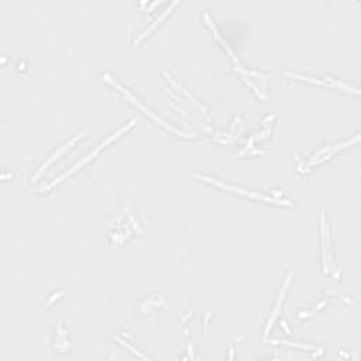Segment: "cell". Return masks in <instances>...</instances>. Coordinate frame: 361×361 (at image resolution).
Listing matches in <instances>:
<instances>
[{"instance_id": "3957f363", "label": "cell", "mask_w": 361, "mask_h": 361, "mask_svg": "<svg viewBox=\"0 0 361 361\" xmlns=\"http://www.w3.org/2000/svg\"><path fill=\"white\" fill-rule=\"evenodd\" d=\"M84 134H85V131H82V133H81V134H78V136H75V137H73V139L71 140L70 143H67V144H65V145H64V147H62V148H61V150H58V151H56L55 154H53V157H51V158H50V160H48V161H47V162H45V164H42V167L40 168V169H38V172H37V174H36V177H34V180H37V178H38V177H40V175H41V172H42V171H44V169H45V168L48 167V165H50V164H51V162H53V161H54V160H56V158H58V157H59V155H61V154H64V153H65V151H67V150H68V148H70L71 145H73V144H75V143H76V140H79V139H81V137H82V136H84Z\"/></svg>"}, {"instance_id": "5b68a950", "label": "cell", "mask_w": 361, "mask_h": 361, "mask_svg": "<svg viewBox=\"0 0 361 361\" xmlns=\"http://www.w3.org/2000/svg\"><path fill=\"white\" fill-rule=\"evenodd\" d=\"M293 274H289V277H288V279L285 281V285H284V288H282V291H281V293H279V296H278V299H277V306H275V309H274V313H272V316H271V319H270V322H268V325H267V329H265V333H264V337H267V334H268V332H270V329H271V326H272V323H274V320H275V318H277V315H278V312H279V306H281V302H282V299H284V296H285V291L288 289V285H289V281H291V278Z\"/></svg>"}, {"instance_id": "7a4b0ae2", "label": "cell", "mask_w": 361, "mask_h": 361, "mask_svg": "<svg viewBox=\"0 0 361 361\" xmlns=\"http://www.w3.org/2000/svg\"><path fill=\"white\" fill-rule=\"evenodd\" d=\"M105 78H106V81H108V82H109V84L114 85V86H116V88H117V89H119V90H122V93H123V95H126V96H127V99H128V100H130V102H131V103H133V105H136V106H137V108H140V109H141V110L144 111V113H145V114H148V116H150V117H153V119H154V120H155V122H157V123H160V125H161V126H164V127H165V128H167V130H169V131H172V133H175V134H178V136H186V134H183V133H180V131H178V130H175V128H174V127H171V126L165 125V123H164V122H162V120H160V119H158V117H157V116H154L153 113H151V111L148 110V109H145V108H144V106H143V105H141V103H140L139 100H137V99H136V97H134V96H131V95H130V93H128V92H127V90H126L125 88H122V86H120V85H119V84H116V82H114V81H111V79H110V76H109V75H106V76H105Z\"/></svg>"}, {"instance_id": "8992f818", "label": "cell", "mask_w": 361, "mask_h": 361, "mask_svg": "<svg viewBox=\"0 0 361 361\" xmlns=\"http://www.w3.org/2000/svg\"><path fill=\"white\" fill-rule=\"evenodd\" d=\"M175 4H177V1H175V3H172V6H171V7H169V9H168V10H165V13L162 14V16H160V17H158V18H157V20H155V23H154L153 26H151V27H148V30H145V31H144V33H143V34H141V36H140L139 38H137V42H139L140 40H141V38H144V37H145V36H148V33H150V31H153L154 28H155V26H157V24H158V23H160V21H161V20H164V17H165V16H167V14L169 13V12H171V10H172V7H174V6H175Z\"/></svg>"}, {"instance_id": "277c9868", "label": "cell", "mask_w": 361, "mask_h": 361, "mask_svg": "<svg viewBox=\"0 0 361 361\" xmlns=\"http://www.w3.org/2000/svg\"><path fill=\"white\" fill-rule=\"evenodd\" d=\"M198 178H202L203 180H208V182H212V183H215V185H217V186H220L223 189H229V191H235L237 194H241V195H246V196H251V198H255V199H263V200H268V202H274L271 198H265L263 195H255V194H249V192H246V191H243V189H237V188H233V186H229V185H223L220 182H217V180H210V178H206V177H202V175H198Z\"/></svg>"}, {"instance_id": "6da1fadb", "label": "cell", "mask_w": 361, "mask_h": 361, "mask_svg": "<svg viewBox=\"0 0 361 361\" xmlns=\"http://www.w3.org/2000/svg\"><path fill=\"white\" fill-rule=\"evenodd\" d=\"M133 125H136V120H131V122H130V123H128V125L126 126V127H123V128H120V130H119V131H117V133H116V134H114V136H111L110 139L105 140V141H103V143H102V144H100V145H99V147H97V148H96V150H95V151H93V153H92V154H89V155H88V157H86V158H84V160H82V161H81V162H78V164H76V165H75V167H72V168H71V169H70V171H68V172H65V174H64V175H61V177H59V178H58V180H54V182H53V183H50V185H48V186H47V188H44V189H45V191H48V189H50V188H53V186H55L56 183H59V182H61V180H65V178H67V177H70V175H72V174H73V172H75V171H76V169H78V168L84 167L85 164H86V162H88V161H89V160H92V158H93V157H95V155H96V154L99 153V151H102V150H103V148H105V147H106V145H108V144H110L111 141H114V140H116V139H119V136H120V134H123V133H126V131H127V130H128V128H130V127H131V126H133Z\"/></svg>"}]
</instances>
